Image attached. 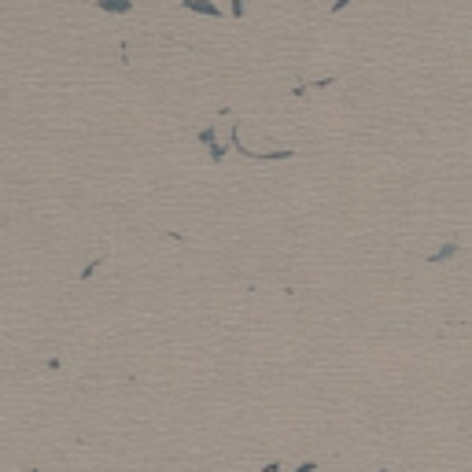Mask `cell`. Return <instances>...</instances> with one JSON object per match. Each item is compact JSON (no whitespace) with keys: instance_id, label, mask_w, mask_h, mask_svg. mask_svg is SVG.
I'll return each mask as SVG.
<instances>
[{"instance_id":"cell-1","label":"cell","mask_w":472,"mask_h":472,"mask_svg":"<svg viewBox=\"0 0 472 472\" xmlns=\"http://www.w3.org/2000/svg\"><path fill=\"white\" fill-rule=\"evenodd\" d=\"M199 144L210 152V159H214V163H222V159H225V152H229V148H233V144H218V137H214V126H207V130H199Z\"/></svg>"},{"instance_id":"cell-2","label":"cell","mask_w":472,"mask_h":472,"mask_svg":"<svg viewBox=\"0 0 472 472\" xmlns=\"http://www.w3.org/2000/svg\"><path fill=\"white\" fill-rule=\"evenodd\" d=\"M181 8L192 15H207V19H218L222 15V8L214 4V0H181Z\"/></svg>"},{"instance_id":"cell-3","label":"cell","mask_w":472,"mask_h":472,"mask_svg":"<svg viewBox=\"0 0 472 472\" xmlns=\"http://www.w3.org/2000/svg\"><path fill=\"white\" fill-rule=\"evenodd\" d=\"M92 4L107 15H130L133 12V0H92Z\"/></svg>"},{"instance_id":"cell-4","label":"cell","mask_w":472,"mask_h":472,"mask_svg":"<svg viewBox=\"0 0 472 472\" xmlns=\"http://www.w3.org/2000/svg\"><path fill=\"white\" fill-rule=\"evenodd\" d=\"M454 251H458V244H443V248H439V251L432 255V262H443V259H450Z\"/></svg>"},{"instance_id":"cell-5","label":"cell","mask_w":472,"mask_h":472,"mask_svg":"<svg viewBox=\"0 0 472 472\" xmlns=\"http://www.w3.org/2000/svg\"><path fill=\"white\" fill-rule=\"evenodd\" d=\"M229 12H233V19H244V15H248V4H244V0H233Z\"/></svg>"},{"instance_id":"cell-6","label":"cell","mask_w":472,"mask_h":472,"mask_svg":"<svg viewBox=\"0 0 472 472\" xmlns=\"http://www.w3.org/2000/svg\"><path fill=\"white\" fill-rule=\"evenodd\" d=\"M351 4H354V0H332V15L343 12V8H351Z\"/></svg>"}]
</instances>
